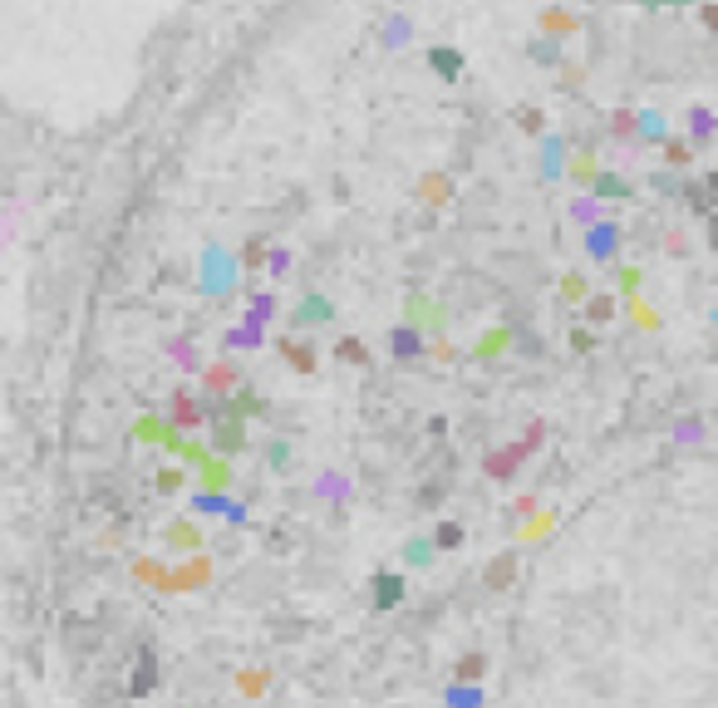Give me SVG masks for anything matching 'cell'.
I'll use <instances>...</instances> for the list:
<instances>
[{"mask_svg":"<svg viewBox=\"0 0 718 708\" xmlns=\"http://www.w3.org/2000/svg\"><path fill=\"white\" fill-rule=\"evenodd\" d=\"M241 438H246V428L237 423V413L227 409V418L217 423V448H222V453H232V448H241Z\"/></svg>","mask_w":718,"mask_h":708,"instance_id":"cell-1","label":"cell"},{"mask_svg":"<svg viewBox=\"0 0 718 708\" xmlns=\"http://www.w3.org/2000/svg\"><path fill=\"white\" fill-rule=\"evenodd\" d=\"M296 320L300 325H320V320H330V300H325V295H305V300H300V310H296Z\"/></svg>","mask_w":718,"mask_h":708,"instance_id":"cell-2","label":"cell"},{"mask_svg":"<svg viewBox=\"0 0 718 708\" xmlns=\"http://www.w3.org/2000/svg\"><path fill=\"white\" fill-rule=\"evenodd\" d=\"M428 64H433V69H438L448 84L463 74V55H458V50H428Z\"/></svg>","mask_w":718,"mask_h":708,"instance_id":"cell-3","label":"cell"},{"mask_svg":"<svg viewBox=\"0 0 718 708\" xmlns=\"http://www.w3.org/2000/svg\"><path fill=\"white\" fill-rule=\"evenodd\" d=\"M374 590H379V595H374V605H379V610H389V605H399L404 581H399V576H374Z\"/></svg>","mask_w":718,"mask_h":708,"instance_id":"cell-4","label":"cell"},{"mask_svg":"<svg viewBox=\"0 0 718 708\" xmlns=\"http://www.w3.org/2000/svg\"><path fill=\"white\" fill-rule=\"evenodd\" d=\"M409 310H414V325H423V330H438V325H443V310H438V305H428L423 295L409 300Z\"/></svg>","mask_w":718,"mask_h":708,"instance_id":"cell-5","label":"cell"},{"mask_svg":"<svg viewBox=\"0 0 718 708\" xmlns=\"http://www.w3.org/2000/svg\"><path fill=\"white\" fill-rule=\"evenodd\" d=\"M591 187H596V197H630V187L620 177H605V173L591 177Z\"/></svg>","mask_w":718,"mask_h":708,"instance_id":"cell-6","label":"cell"},{"mask_svg":"<svg viewBox=\"0 0 718 708\" xmlns=\"http://www.w3.org/2000/svg\"><path fill=\"white\" fill-rule=\"evenodd\" d=\"M153 689V649H143L138 659V679H133V694H148Z\"/></svg>","mask_w":718,"mask_h":708,"instance_id":"cell-7","label":"cell"},{"mask_svg":"<svg viewBox=\"0 0 718 708\" xmlns=\"http://www.w3.org/2000/svg\"><path fill=\"white\" fill-rule=\"evenodd\" d=\"M512 571H517V556H502V561H497V566L487 571V586H502V581H507Z\"/></svg>","mask_w":718,"mask_h":708,"instance_id":"cell-8","label":"cell"},{"mask_svg":"<svg viewBox=\"0 0 718 708\" xmlns=\"http://www.w3.org/2000/svg\"><path fill=\"white\" fill-rule=\"evenodd\" d=\"M340 359H345V364H364V359H369L364 340H340Z\"/></svg>","mask_w":718,"mask_h":708,"instance_id":"cell-9","label":"cell"},{"mask_svg":"<svg viewBox=\"0 0 718 708\" xmlns=\"http://www.w3.org/2000/svg\"><path fill=\"white\" fill-rule=\"evenodd\" d=\"M423 192H428V202H448V177H428Z\"/></svg>","mask_w":718,"mask_h":708,"instance_id":"cell-10","label":"cell"},{"mask_svg":"<svg viewBox=\"0 0 718 708\" xmlns=\"http://www.w3.org/2000/svg\"><path fill=\"white\" fill-rule=\"evenodd\" d=\"M281 354H291V364H296L300 374H305V369L315 364V359H310V350H305V345H281Z\"/></svg>","mask_w":718,"mask_h":708,"instance_id":"cell-11","label":"cell"},{"mask_svg":"<svg viewBox=\"0 0 718 708\" xmlns=\"http://www.w3.org/2000/svg\"><path fill=\"white\" fill-rule=\"evenodd\" d=\"M394 354H399V359H414V335H409V330H394Z\"/></svg>","mask_w":718,"mask_h":708,"instance_id":"cell-12","label":"cell"},{"mask_svg":"<svg viewBox=\"0 0 718 708\" xmlns=\"http://www.w3.org/2000/svg\"><path fill=\"white\" fill-rule=\"evenodd\" d=\"M433 541H438V546H458V541H463V527H453V522H443V527H438V536H433Z\"/></svg>","mask_w":718,"mask_h":708,"instance_id":"cell-13","label":"cell"},{"mask_svg":"<svg viewBox=\"0 0 718 708\" xmlns=\"http://www.w3.org/2000/svg\"><path fill=\"white\" fill-rule=\"evenodd\" d=\"M478 674H482V654H473V659L458 664V679H478Z\"/></svg>","mask_w":718,"mask_h":708,"instance_id":"cell-14","label":"cell"},{"mask_svg":"<svg viewBox=\"0 0 718 708\" xmlns=\"http://www.w3.org/2000/svg\"><path fill=\"white\" fill-rule=\"evenodd\" d=\"M541 25H546V30H571V15H556V10H551Z\"/></svg>","mask_w":718,"mask_h":708,"instance_id":"cell-15","label":"cell"},{"mask_svg":"<svg viewBox=\"0 0 718 708\" xmlns=\"http://www.w3.org/2000/svg\"><path fill=\"white\" fill-rule=\"evenodd\" d=\"M669 163H689V143H669Z\"/></svg>","mask_w":718,"mask_h":708,"instance_id":"cell-16","label":"cell"},{"mask_svg":"<svg viewBox=\"0 0 718 708\" xmlns=\"http://www.w3.org/2000/svg\"><path fill=\"white\" fill-rule=\"evenodd\" d=\"M178 423H197V409L187 399H178Z\"/></svg>","mask_w":718,"mask_h":708,"instance_id":"cell-17","label":"cell"},{"mask_svg":"<svg viewBox=\"0 0 718 708\" xmlns=\"http://www.w3.org/2000/svg\"><path fill=\"white\" fill-rule=\"evenodd\" d=\"M704 25H709V30H718V5H704Z\"/></svg>","mask_w":718,"mask_h":708,"instance_id":"cell-18","label":"cell"}]
</instances>
